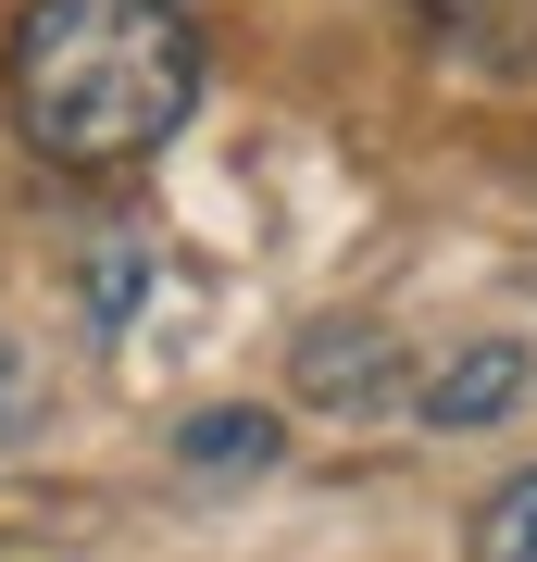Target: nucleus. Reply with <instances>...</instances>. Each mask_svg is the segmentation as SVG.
Instances as JSON below:
<instances>
[{
	"label": "nucleus",
	"instance_id": "39448f33",
	"mask_svg": "<svg viewBox=\"0 0 537 562\" xmlns=\"http://www.w3.org/2000/svg\"><path fill=\"white\" fill-rule=\"evenodd\" d=\"M276 450H288V425H276V413H250V401H238V413H188V425H176V462H188V475H262Z\"/></svg>",
	"mask_w": 537,
	"mask_h": 562
},
{
	"label": "nucleus",
	"instance_id": "423d86ee",
	"mask_svg": "<svg viewBox=\"0 0 537 562\" xmlns=\"http://www.w3.org/2000/svg\"><path fill=\"white\" fill-rule=\"evenodd\" d=\"M462 562H537V462H513V475L476 501V525H462Z\"/></svg>",
	"mask_w": 537,
	"mask_h": 562
},
{
	"label": "nucleus",
	"instance_id": "20e7f679",
	"mask_svg": "<svg viewBox=\"0 0 537 562\" xmlns=\"http://www.w3.org/2000/svg\"><path fill=\"white\" fill-rule=\"evenodd\" d=\"M388 338L376 325H313L300 338V401H325V413H362V401H388Z\"/></svg>",
	"mask_w": 537,
	"mask_h": 562
},
{
	"label": "nucleus",
	"instance_id": "f03ea898",
	"mask_svg": "<svg viewBox=\"0 0 537 562\" xmlns=\"http://www.w3.org/2000/svg\"><path fill=\"white\" fill-rule=\"evenodd\" d=\"M525 387H537V350H525V338H476V350H450L438 375L413 387V413L438 425V438H476V425H500Z\"/></svg>",
	"mask_w": 537,
	"mask_h": 562
},
{
	"label": "nucleus",
	"instance_id": "0eeeda50",
	"mask_svg": "<svg viewBox=\"0 0 537 562\" xmlns=\"http://www.w3.org/2000/svg\"><path fill=\"white\" fill-rule=\"evenodd\" d=\"M138 288H150V250H138V238H100V250H88V313H100V325L138 313Z\"/></svg>",
	"mask_w": 537,
	"mask_h": 562
},
{
	"label": "nucleus",
	"instance_id": "7ed1b4c3",
	"mask_svg": "<svg viewBox=\"0 0 537 562\" xmlns=\"http://www.w3.org/2000/svg\"><path fill=\"white\" fill-rule=\"evenodd\" d=\"M413 38L476 76H537V0H400Z\"/></svg>",
	"mask_w": 537,
	"mask_h": 562
},
{
	"label": "nucleus",
	"instance_id": "6e6552de",
	"mask_svg": "<svg viewBox=\"0 0 537 562\" xmlns=\"http://www.w3.org/2000/svg\"><path fill=\"white\" fill-rule=\"evenodd\" d=\"M25 425H38V362L0 338V438H25Z\"/></svg>",
	"mask_w": 537,
	"mask_h": 562
},
{
	"label": "nucleus",
	"instance_id": "f257e3e1",
	"mask_svg": "<svg viewBox=\"0 0 537 562\" xmlns=\"http://www.w3.org/2000/svg\"><path fill=\"white\" fill-rule=\"evenodd\" d=\"M25 150L63 176H125L200 113V38L176 0H25L0 50Z\"/></svg>",
	"mask_w": 537,
	"mask_h": 562
}]
</instances>
